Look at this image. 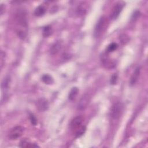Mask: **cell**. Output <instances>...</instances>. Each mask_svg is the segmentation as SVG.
<instances>
[{
	"mask_svg": "<svg viewBox=\"0 0 148 148\" xmlns=\"http://www.w3.org/2000/svg\"><path fill=\"white\" fill-rule=\"evenodd\" d=\"M15 23L17 36L24 39L27 36L28 29V20L25 10L20 9L17 11L15 14Z\"/></svg>",
	"mask_w": 148,
	"mask_h": 148,
	"instance_id": "cell-1",
	"label": "cell"
},
{
	"mask_svg": "<svg viewBox=\"0 0 148 148\" xmlns=\"http://www.w3.org/2000/svg\"><path fill=\"white\" fill-rule=\"evenodd\" d=\"M89 101H90V99L88 96L87 95H83L78 103L77 109L80 110H84L87 106L89 103Z\"/></svg>",
	"mask_w": 148,
	"mask_h": 148,
	"instance_id": "cell-9",
	"label": "cell"
},
{
	"mask_svg": "<svg viewBox=\"0 0 148 148\" xmlns=\"http://www.w3.org/2000/svg\"><path fill=\"white\" fill-rule=\"evenodd\" d=\"M52 33V29L51 27L50 26H46L44 28L43 31V36L45 37H47L50 36Z\"/></svg>",
	"mask_w": 148,
	"mask_h": 148,
	"instance_id": "cell-18",
	"label": "cell"
},
{
	"mask_svg": "<svg viewBox=\"0 0 148 148\" xmlns=\"http://www.w3.org/2000/svg\"><path fill=\"white\" fill-rule=\"evenodd\" d=\"M24 128L21 126L17 125L12 128L9 134L8 138L10 140H16L19 138L23 134Z\"/></svg>",
	"mask_w": 148,
	"mask_h": 148,
	"instance_id": "cell-4",
	"label": "cell"
},
{
	"mask_svg": "<svg viewBox=\"0 0 148 148\" xmlns=\"http://www.w3.org/2000/svg\"><path fill=\"white\" fill-rule=\"evenodd\" d=\"M117 80V75L116 74H114L113 75H112L110 79V84H116Z\"/></svg>",
	"mask_w": 148,
	"mask_h": 148,
	"instance_id": "cell-21",
	"label": "cell"
},
{
	"mask_svg": "<svg viewBox=\"0 0 148 148\" xmlns=\"http://www.w3.org/2000/svg\"><path fill=\"white\" fill-rule=\"evenodd\" d=\"M140 68L139 67H137L135 69V71L134 72L132 75L131 76V79H130V84L131 86L134 85L136 83V82L138 81V77H139V75H140Z\"/></svg>",
	"mask_w": 148,
	"mask_h": 148,
	"instance_id": "cell-11",
	"label": "cell"
},
{
	"mask_svg": "<svg viewBox=\"0 0 148 148\" xmlns=\"http://www.w3.org/2000/svg\"><path fill=\"white\" fill-rule=\"evenodd\" d=\"M19 146L21 147H39L37 145L31 143L27 139H23L20 142Z\"/></svg>",
	"mask_w": 148,
	"mask_h": 148,
	"instance_id": "cell-12",
	"label": "cell"
},
{
	"mask_svg": "<svg viewBox=\"0 0 148 148\" xmlns=\"http://www.w3.org/2000/svg\"><path fill=\"white\" fill-rule=\"evenodd\" d=\"M36 108L40 112H44L48 109L49 104L45 98H40L36 102Z\"/></svg>",
	"mask_w": 148,
	"mask_h": 148,
	"instance_id": "cell-8",
	"label": "cell"
},
{
	"mask_svg": "<svg viewBox=\"0 0 148 148\" xmlns=\"http://www.w3.org/2000/svg\"><path fill=\"white\" fill-rule=\"evenodd\" d=\"M83 121L84 118L81 116H78L75 117L71 121L70 123V128L74 134L84 126V125H83Z\"/></svg>",
	"mask_w": 148,
	"mask_h": 148,
	"instance_id": "cell-3",
	"label": "cell"
},
{
	"mask_svg": "<svg viewBox=\"0 0 148 148\" xmlns=\"http://www.w3.org/2000/svg\"><path fill=\"white\" fill-rule=\"evenodd\" d=\"M78 91H79V90L77 87H73L69 92V94L68 95L69 99L71 100V101L73 100L76 98V97L78 93Z\"/></svg>",
	"mask_w": 148,
	"mask_h": 148,
	"instance_id": "cell-15",
	"label": "cell"
},
{
	"mask_svg": "<svg viewBox=\"0 0 148 148\" xmlns=\"http://www.w3.org/2000/svg\"><path fill=\"white\" fill-rule=\"evenodd\" d=\"M29 120H30V121H31V124L33 125H36V124H37V119L35 117V116L33 114H32V113L29 114Z\"/></svg>",
	"mask_w": 148,
	"mask_h": 148,
	"instance_id": "cell-20",
	"label": "cell"
},
{
	"mask_svg": "<svg viewBox=\"0 0 148 148\" xmlns=\"http://www.w3.org/2000/svg\"><path fill=\"white\" fill-rule=\"evenodd\" d=\"M118 47V45L117 43H112L111 44H110L108 48H107V51L108 52H112L113 51H114Z\"/></svg>",
	"mask_w": 148,
	"mask_h": 148,
	"instance_id": "cell-19",
	"label": "cell"
},
{
	"mask_svg": "<svg viewBox=\"0 0 148 148\" xmlns=\"http://www.w3.org/2000/svg\"><path fill=\"white\" fill-rule=\"evenodd\" d=\"M87 5V3L86 2H82L79 4L76 10V13L79 16H83L86 13L88 8Z\"/></svg>",
	"mask_w": 148,
	"mask_h": 148,
	"instance_id": "cell-10",
	"label": "cell"
},
{
	"mask_svg": "<svg viewBox=\"0 0 148 148\" xmlns=\"http://www.w3.org/2000/svg\"><path fill=\"white\" fill-rule=\"evenodd\" d=\"M124 3L123 2H119L114 5V6L112 9V12L110 15V17L112 20H115L119 17L124 7Z\"/></svg>",
	"mask_w": 148,
	"mask_h": 148,
	"instance_id": "cell-6",
	"label": "cell"
},
{
	"mask_svg": "<svg viewBox=\"0 0 148 148\" xmlns=\"http://www.w3.org/2000/svg\"><path fill=\"white\" fill-rule=\"evenodd\" d=\"M103 65L108 69L113 68L116 65L115 62L113 61H112L111 60L108 59V58L104 59L103 60Z\"/></svg>",
	"mask_w": 148,
	"mask_h": 148,
	"instance_id": "cell-14",
	"label": "cell"
},
{
	"mask_svg": "<svg viewBox=\"0 0 148 148\" xmlns=\"http://www.w3.org/2000/svg\"><path fill=\"white\" fill-rule=\"evenodd\" d=\"M108 20L105 16H102L98 20L94 29L95 38H99L105 33L108 26Z\"/></svg>",
	"mask_w": 148,
	"mask_h": 148,
	"instance_id": "cell-2",
	"label": "cell"
},
{
	"mask_svg": "<svg viewBox=\"0 0 148 148\" xmlns=\"http://www.w3.org/2000/svg\"><path fill=\"white\" fill-rule=\"evenodd\" d=\"M10 79L9 77H6L4 78V79L3 80V81L2 82V84H1L2 90L5 91L8 89L9 84H10Z\"/></svg>",
	"mask_w": 148,
	"mask_h": 148,
	"instance_id": "cell-16",
	"label": "cell"
},
{
	"mask_svg": "<svg viewBox=\"0 0 148 148\" xmlns=\"http://www.w3.org/2000/svg\"><path fill=\"white\" fill-rule=\"evenodd\" d=\"M3 6L2 4H1V7H0V11H1V15H2V14H3Z\"/></svg>",
	"mask_w": 148,
	"mask_h": 148,
	"instance_id": "cell-23",
	"label": "cell"
},
{
	"mask_svg": "<svg viewBox=\"0 0 148 148\" xmlns=\"http://www.w3.org/2000/svg\"><path fill=\"white\" fill-rule=\"evenodd\" d=\"M62 47V42L57 40L50 47L49 51L51 55L57 54Z\"/></svg>",
	"mask_w": 148,
	"mask_h": 148,
	"instance_id": "cell-7",
	"label": "cell"
},
{
	"mask_svg": "<svg viewBox=\"0 0 148 148\" xmlns=\"http://www.w3.org/2000/svg\"><path fill=\"white\" fill-rule=\"evenodd\" d=\"M123 104L120 102H117L114 103L110 110V116L113 119H118L122 112L123 110Z\"/></svg>",
	"mask_w": 148,
	"mask_h": 148,
	"instance_id": "cell-5",
	"label": "cell"
},
{
	"mask_svg": "<svg viewBox=\"0 0 148 148\" xmlns=\"http://www.w3.org/2000/svg\"><path fill=\"white\" fill-rule=\"evenodd\" d=\"M5 59V53L3 51H1V67H2V65L3 64V62Z\"/></svg>",
	"mask_w": 148,
	"mask_h": 148,
	"instance_id": "cell-22",
	"label": "cell"
},
{
	"mask_svg": "<svg viewBox=\"0 0 148 148\" xmlns=\"http://www.w3.org/2000/svg\"><path fill=\"white\" fill-rule=\"evenodd\" d=\"M42 81L47 84H51L53 82V79L52 77L49 75H44L42 77Z\"/></svg>",
	"mask_w": 148,
	"mask_h": 148,
	"instance_id": "cell-17",
	"label": "cell"
},
{
	"mask_svg": "<svg viewBox=\"0 0 148 148\" xmlns=\"http://www.w3.org/2000/svg\"><path fill=\"white\" fill-rule=\"evenodd\" d=\"M45 12H46L45 8L43 6L40 5L35 9V10L34 11V14L36 16H38V17L41 16H43L45 13Z\"/></svg>",
	"mask_w": 148,
	"mask_h": 148,
	"instance_id": "cell-13",
	"label": "cell"
}]
</instances>
